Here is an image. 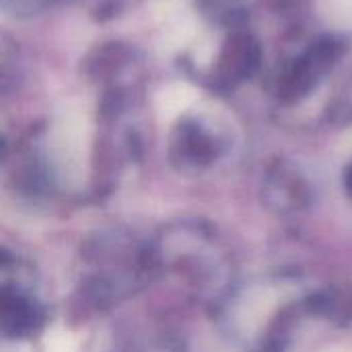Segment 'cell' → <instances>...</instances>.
Segmentation results:
<instances>
[{
  "instance_id": "1",
  "label": "cell",
  "mask_w": 352,
  "mask_h": 352,
  "mask_svg": "<svg viewBox=\"0 0 352 352\" xmlns=\"http://www.w3.org/2000/svg\"><path fill=\"white\" fill-rule=\"evenodd\" d=\"M50 157L56 175L66 188H80L89 171L91 122L78 101L62 103L50 126Z\"/></svg>"
},
{
  "instance_id": "2",
  "label": "cell",
  "mask_w": 352,
  "mask_h": 352,
  "mask_svg": "<svg viewBox=\"0 0 352 352\" xmlns=\"http://www.w3.org/2000/svg\"><path fill=\"white\" fill-rule=\"evenodd\" d=\"M155 16L163 25L159 43L165 54H173L190 41L198 39V21L184 6V0H163L155 6Z\"/></svg>"
},
{
  "instance_id": "3",
  "label": "cell",
  "mask_w": 352,
  "mask_h": 352,
  "mask_svg": "<svg viewBox=\"0 0 352 352\" xmlns=\"http://www.w3.org/2000/svg\"><path fill=\"white\" fill-rule=\"evenodd\" d=\"M198 99L196 87L188 82H171L155 95V111L159 122H171Z\"/></svg>"
},
{
  "instance_id": "4",
  "label": "cell",
  "mask_w": 352,
  "mask_h": 352,
  "mask_svg": "<svg viewBox=\"0 0 352 352\" xmlns=\"http://www.w3.org/2000/svg\"><path fill=\"white\" fill-rule=\"evenodd\" d=\"M274 305L276 295H272L270 291H254L252 295H248V303L239 314V320L243 322L245 330H254L256 326H260V322L272 311Z\"/></svg>"
},
{
  "instance_id": "5",
  "label": "cell",
  "mask_w": 352,
  "mask_h": 352,
  "mask_svg": "<svg viewBox=\"0 0 352 352\" xmlns=\"http://www.w3.org/2000/svg\"><path fill=\"white\" fill-rule=\"evenodd\" d=\"M320 19L332 29H352V0H316Z\"/></svg>"
},
{
  "instance_id": "6",
  "label": "cell",
  "mask_w": 352,
  "mask_h": 352,
  "mask_svg": "<svg viewBox=\"0 0 352 352\" xmlns=\"http://www.w3.org/2000/svg\"><path fill=\"white\" fill-rule=\"evenodd\" d=\"M43 344H45V349L56 352H66L76 349V342H74L72 332H68V330H64V328H52V330L45 334Z\"/></svg>"
}]
</instances>
